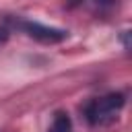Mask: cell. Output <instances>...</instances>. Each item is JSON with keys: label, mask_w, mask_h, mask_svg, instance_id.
<instances>
[{"label": "cell", "mask_w": 132, "mask_h": 132, "mask_svg": "<svg viewBox=\"0 0 132 132\" xmlns=\"http://www.w3.org/2000/svg\"><path fill=\"white\" fill-rule=\"evenodd\" d=\"M126 99L122 93H109L105 97H99V99H91L85 107V116H87V122L93 124V126H103V124H111L120 109L124 107Z\"/></svg>", "instance_id": "obj_1"}, {"label": "cell", "mask_w": 132, "mask_h": 132, "mask_svg": "<svg viewBox=\"0 0 132 132\" xmlns=\"http://www.w3.org/2000/svg\"><path fill=\"white\" fill-rule=\"evenodd\" d=\"M21 27L27 31L29 37H33L41 43H60L68 37V31L47 27V25H41V23H35V21H25V23H21Z\"/></svg>", "instance_id": "obj_2"}, {"label": "cell", "mask_w": 132, "mask_h": 132, "mask_svg": "<svg viewBox=\"0 0 132 132\" xmlns=\"http://www.w3.org/2000/svg\"><path fill=\"white\" fill-rule=\"evenodd\" d=\"M50 132H72V122H70V116L64 113V111H58L52 120V126H50Z\"/></svg>", "instance_id": "obj_3"}]
</instances>
